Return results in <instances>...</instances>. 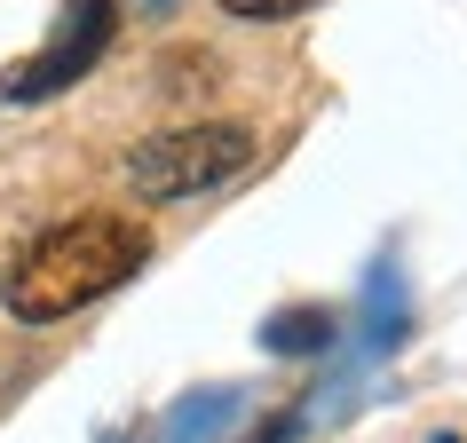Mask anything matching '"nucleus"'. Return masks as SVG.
<instances>
[{
  "mask_svg": "<svg viewBox=\"0 0 467 443\" xmlns=\"http://www.w3.org/2000/svg\"><path fill=\"white\" fill-rule=\"evenodd\" d=\"M254 167V135L230 119H198V127H167V135H143L127 150V191L150 198V206H182V198H206L222 182H238Z\"/></svg>",
  "mask_w": 467,
  "mask_h": 443,
  "instance_id": "2",
  "label": "nucleus"
},
{
  "mask_svg": "<svg viewBox=\"0 0 467 443\" xmlns=\"http://www.w3.org/2000/svg\"><path fill=\"white\" fill-rule=\"evenodd\" d=\"M143 230L119 214H72V222H48V230H32L8 277H0V294H8V317L25 325H56L88 309V301L119 294L127 277L143 270Z\"/></svg>",
  "mask_w": 467,
  "mask_h": 443,
  "instance_id": "1",
  "label": "nucleus"
},
{
  "mask_svg": "<svg viewBox=\"0 0 467 443\" xmlns=\"http://www.w3.org/2000/svg\"><path fill=\"white\" fill-rule=\"evenodd\" d=\"M230 16H246V25H277V16H301V8H317V0H222Z\"/></svg>",
  "mask_w": 467,
  "mask_h": 443,
  "instance_id": "5",
  "label": "nucleus"
},
{
  "mask_svg": "<svg viewBox=\"0 0 467 443\" xmlns=\"http://www.w3.org/2000/svg\"><path fill=\"white\" fill-rule=\"evenodd\" d=\"M325 333H333V325H325L317 309H294V317H277V325H270V341H277V348H301V341H325Z\"/></svg>",
  "mask_w": 467,
  "mask_h": 443,
  "instance_id": "4",
  "label": "nucleus"
},
{
  "mask_svg": "<svg viewBox=\"0 0 467 443\" xmlns=\"http://www.w3.org/2000/svg\"><path fill=\"white\" fill-rule=\"evenodd\" d=\"M111 32H119V8H111V0H72V16L56 25V48H40L32 64H16V72L0 79V96H8V103H32V96L72 88L79 72H96V56H103Z\"/></svg>",
  "mask_w": 467,
  "mask_h": 443,
  "instance_id": "3",
  "label": "nucleus"
}]
</instances>
